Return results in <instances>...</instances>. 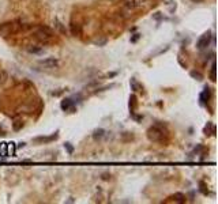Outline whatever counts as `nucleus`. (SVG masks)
Wrapping results in <instances>:
<instances>
[{
	"mask_svg": "<svg viewBox=\"0 0 218 204\" xmlns=\"http://www.w3.org/2000/svg\"><path fill=\"white\" fill-rule=\"evenodd\" d=\"M168 135L166 131H164V126L161 124H155L153 126H150L147 129V137L150 139L151 142H164V137Z\"/></svg>",
	"mask_w": 218,
	"mask_h": 204,
	"instance_id": "obj_1",
	"label": "nucleus"
},
{
	"mask_svg": "<svg viewBox=\"0 0 218 204\" xmlns=\"http://www.w3.org/2000/svg\"><path fill=\"white\" fill-rule=\"evenodd\" d=\"M52 35H53L52 29H49L47 26H40L36 30V38L40 42H42V44H48L49 41H51Z\"/></svg>",
	"mask_w": 218,
	"mask_h": 204,
	"instance_id": "obj_2",
	"label": "nucleus"
},
{
	"mask_svg": "<svg viewBox=\"0 0 218 204\" xmlns=\"http://www.w3.org/2000/svg\"><path fill=\"white\" fill-rule=\"evenodd\" d=\"M211 38H213L211 33H206V34H203L198 40V42H196V48H198V49H206L209 45H210Z\"/></svg>",
	"mask_w": 218,
	"mask_h": 204,
	"instance_id": "obj_3",
	"label": "nucleus"
},
{
	"mask_svg": "<svg viewBox=\"0 0 218 204\" xmlns=\"http://www.w3.org/2000/svg\"><path fill=\"white\" fill-rule=\"evenodd\" d=\"M40 65L44 68H55L59 65V60L55 59V57H48V59H44L40 61Z\"/></svg>",
	"mask_w": 218,
	"mask_h": 204,
	"instance_id": "obj_4",
	"label": "nucleus"
},
{
	"mask_svg": "<svg viewBox=\"0 0 218 204\" xmlns=\"http://www.w3.org/2000/svg\"><path fill=\"white\" fill-rule=\"evenodd\" d=\"M14 30H15V24L14 23H4V24L0 26V34H2L3 37H7L11 31H14Z\"/></svg>",
	"mask_w": 218,
	"mask_h": 204,
	"instance_id": "obj_5",
	"label": "nucleus"
},
{
	"mask_svg": "<svg viewBox=\"0 0 218 204\" xmlns=\"http://www.w3.org/2000/svg\"><path fill=\"white\" fill-rule=\"evenodd\" d=\"M27 52L29 53H33V55H40V53L44 52V48L42 46H38V45H30L27 48Z\"/></svg>",
	"mask_w": 218,
	"mask_h": 204,
	"instance_id": "obj_6",
	"label": "nucleus"
},
{
	"mask_svg": "<svg viewBox=\"0 0 218 204\" xmlns=\"http://www.w3.org/2000/svg\"><path fill=\"white\" fill-rule=\"evenodd\" d=\"M72 105H74L72 99H64V101H61L60 106H61V109H63V110H74Z\"/></svg>",
	"mask_w": 218,
	"mask_h": 204,
	"instance_id": "obj_7",
	"label": "nucleus"
},
{
	"mask_svg": "<svg viewBox=\"0 0 218 204\" xmlns=\"http://www.w3.org/2000/svg\"><path fill=\"white\" fill-rule=\"evenodd\" d=\"M53 24H55V27L57 29V30H59L60 34H65V33H67V30H65V26H64V24L61 23L57 18L55 19V22H53Z\"/></svg>",
	"mask_w": 218,
	"mask_h": 204,
	"instance_id": "obj_8",
	"label": "nucleus"
},
{
	"mask_svg": "<svg viewBox=\"0 0 218 204\" xmlns=\"http://www.w3.org/2000/svg\"><path fill=\"white\" fill-rule=\"evenodd\" d=\"M210 97H211V93H210V89H204V91L200 94V101L202 102H207L209 99H210Z\"/></svg>",
	"mask_w": 218,
	"mask_h": 204,
	"instance_id": "obj_9",
	"label": "nucleus"
},
{
	"mask_svg": "<svg viewBox=\"0 0 218 204\" xmlns=\"http://www.w3.org/2000/svg\"><path fill=\"white\" fill-rule=\"evenodd\" d=\"M172 199L175 200L176 203H186V196H184L183 193H180V192H177V193H175L173 196H172Z\"/></svg>",
	"mask_w": 218,
	"mask_h": 204,
	"instance_id": "obj_10",
	"label": "nucleus"
},
{
	"mask_svg": "<svg viewBox=\"0 0 218 204\" xmlns=\"http://www.w3.org/2000/svg\"><path fill=\"white\" fill-rule=\"evenodd\" d=\"M105 135V131L102 129V128H98V129H96L94 131V133H93V139L94 140H98V139H101L102 136Z\"/></svg>",
	"mask_w": 218,
	"mask_h": 204,
	"instance_id": "obj_11",
	"label": "nucleus"
},
{
	"mask_svg": "<svg viewBox=\"0 0 218 204\" xmlns=\"http://www.w3.org/2000/svg\"><path fill=\"white\" fill-rule=\"evenodd\" d=\"M71 33L72 35H79L81 34V26L78 23H72L71 24Z\"/></svg>",
	"mask_w": 218,
	"mask_h": 204,
	"instance_id": "obj_12",
	"label": "nucleus"
},
{
	"mask_svg": "<svg viewBox=\"0 0 218 204\" xmlns=\"http://www.w3.org/2000/svg\"><path fill=\"white\" fill-rule=\"evenodd\" d=\"M130 84H131V87H132L134 91H141V90H142V86L139 84V83H138V82L135 80V79H131Z\"/></svg>",
	"mask_w": 218,
	"mask_h": 204,
	"instance_id": "obj_13",
	"label": "nucleus"
},
{
	"mask_svg": "<svg viewBox=\"0 0 218 204\" xmlns=\"http://www.w3.org/2000/svg\"><path fill=\"white\" fill-rule=\"evenodd\" d=\"M7 80H8V73L2 69V71H0V84H4Z\"/></svg>",
	"mask_w": 218,
	"mask_h": 204,
	"instance_id": "obj_14",
	"label": "nucleus"
},
{
	"mask_svg": "<svg viewBox=\"0 0 218 204\" xmlns=\"http://www.w3.org/2000/svg\"><path fill=\"white\" fill-rule=\"evenodd\" d=\"M166 4H168V6H169V12H170V14H173V12L176 11V7H177V6H176V2H173V0H166Z\"/></svg>",
	"mask_w": 218,
	"mask_h": 204,
	"instance_id": "obj_15",
	"label": "nucleus"
},
{
	"mask_svg": "<svg viewBox=\"0 0 218 204\" xmlns=\"http://www.w3.org/2000/svg\"><path fill=\"white\" fill-rule=\"evenodd\" d=\"M210 79L211 82H215V64L214 63H213L211 69H210Z\"/></svg>",
	"mask_w": 218,
	"mask_h": 204,
	"instance_id": "obj_16",
	"label": "nucleus"
},
{
	"mask_svg": "<svg viewBox=\"0 0 218 204\" xmlns=\"http://www.w3.org/2000/svg\"><path fill=\"white\" fill-rule=\"evenodd\" d=\"M191 76L195 78L196 80H202V79H203L202 73H200V72H196V71H192V72H191Z\"/></svg>",
	"mask_w": 218,
	"mask_h": 204,
	"instance_id": "obj_17",
	"label": "nucleus"
},
{
	"mask_svg": "<svg viewBox=\"0 0 218 204\" xmlns=\"http://www.w3.org/2000/svg\"><path fill=\"white\" fill-rule=\"evenodd\" d=\"M64 148L67 150L70 154H72V153H74V147L71 146V143H65V144H64Z\"/></svg>",
	"mask_w": 218,
	"mask_h": 204,
	"instance_id": "obj_18",
	"label": "nucleus"
},
{
	"mask_svg": "<svg viewBox=\"0 0 218 204\" xmlns=\"http://www.w3.org/2000/svg\"><path fill=\"white\" fill-rule=\"evenodd\" d=\"M130 104H132V108H131V110H135V106H137V98H135V95H132L130 98Z\"/></svg>",
	"mask_w": 218,
	"mask_h": 204,
	"instance_id": "obj_19",
	"label": "nucleus"
},
{
	"mask_svg": "<svg viewBox=\"0 0 218 204\" xmlns=\"http://www.w3.org/2000/svg\"><path fill=\"white\" fill-rule=\"evenodd\" d=\"M199 185H200V192H202V193H204V195H207V191H206V185H204V182L200 181Z\"/></svg>",
	"mask_w": 218,
	"mask_h": 204,
	"instance_id": "obj_20",
	"label": "nucleus"
},
{
	"mask_svg": "<svg viewBox=\"0 0 218 204\" xmlns=\"http://www.w3.org/2000/svg\"><path fill=\"white\" fill-rule=\"evenodd\" d=\"M20 128H22V122H20V121H15L14 122V129L15 131H19Z\"/></svg>",
	"mask_w": 218,
	"mask_h": 204,
	"instance_id": "obj_21",
	"label": "nucleus"
},
{
	"mask_svg": "<svg viewBox=\"0 0 218 204\" xmlns=\"http://www.w3.org/2000/svg\"><path fill=\"white\" fill-rule=\"evenodd\" d=\"M7 154H10V155H14V146H12V143L10 146H8V151H7Z\"/></svg>",
	"mask_w": 218,
	"mask_h": 204,
	"instance_id": "obj_22",
	"label": "nucleus"
},
{
	"mask_svg": "<svg viewBox=\"0 0 218 204\" xmlns=\"http://www.w3.org/2000/svg\"><path fill=\"white\" fill-rule=\"evenodd\" d=\"M162 18V15L161 14H159V12H157V14H155L154 15V19H157V20H159V19H161Z\"/></svg>",
	"mask_w": 218,
	"mask_h": 204,
	"instance_id": "obj_23",
	"label": "nucleus"
},
{
	"mask_svg": "<svg viewBox=\"0 0 218 204\" xmlns=\"http://www.w3.org/2000/svg\"><path fill=\"white\" fill-rule=\"evenodd\" d=\"M138 38H139V34H135V37H134V38L131 40V41H132V42H135V41H137Z\"/></svg>",
	"mask_w": 218,
	"mask_h": 204,
	"instance_id": "obj_24",
	"label": "nucleus"
},
{
	"mask_svg": "<svg viewBox=\"0 0 218 204\" xmlns=\"http://www.w3.org/2000/svg\"><path fill=\"white\" fill-rule=\"evenodd\" d=\"M191 2H192V3H203L204 0H191Z\"/></svg>",
	"mask_w": 218,
	"mask_h": 204,
	"instance_id": "obj_25",
	"label": "nucleus"
},
{
	"mask_svg": "<svg viewBox=\"0 0 218 204\" xmlns=\"http://www.w3.org/2000/svg\"><path fill=\"white\" fill-rule=\"evenodd\" d=\"M0 135H4V133H3V132H2V131H0Z\"/></svg>",
	"mask_w": 218,
	"mask_h": 204,
	"instance_id": "obj_26",
	"label": "nucleus"
}]
</instances>
